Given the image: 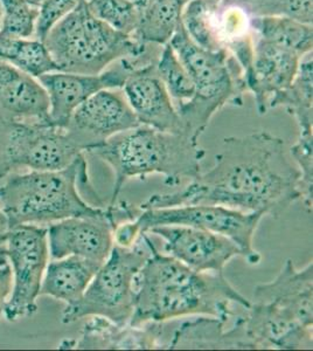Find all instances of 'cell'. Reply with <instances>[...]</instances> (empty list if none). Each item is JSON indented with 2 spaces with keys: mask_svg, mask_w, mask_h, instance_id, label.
Listing matches in <instances>:
<instances>
[{
  "mask_svg": "<svg viewBox=\"0 0 313 351\" xmlns=\"http://www.w3.org/2000/svg\"><path fill=\"white\" fill-rule=\"evenodd\" d=\"M298 199L299 172L288 158L284 142L270 132H254L226 137L210 171L178 191L152 195L139 208L203 204L277 219Z\"/></svg>",
  "mask_w": 313,
  "mask_h": 351,
  "instance_id": "6da1fadb",
  "label": "cell"
},
{
  "mask_svg": "<svg viewBox=\"0 0 313 351\" xmlns=\"http://www.w3.org/2000/svg\"><path fill=\"white\" fill-rule=\"evenodd\" d=\"M135 309L129 324H164L190 315L210 316L227 324L234 316L230 304L243 309L249 300L229 284L223 273L197 271L162 254L152 243L151 254L135 278Z\"/></svg>",
  "mask_w": 313,
  "mask_h": 351,
  "instance_id": "7a4b0ae2",
  "label": "cell"
},
{
  "mask_svg": "<svg viewBox=\"0 0 313 351\" xmlns=\"http://www.w3.org/2000/svg\"><path fill=\"white\" fill-rule=\"evenodd\" d=\"M89 154L103 160L114 171L110 204L117 202L124 184L134 178L145 180L158 173L164 176L168 186L195 180L201 173V163L206 156L199 141L142 124L125 135L112 137Z\"/></svg>",
  "mask_w": 313,
  "mask_h": 351,
  "instance_id": "3957f363",
  "label": "cell"
},
{
  "mask_svg": "<svg viewBox=\"0 0 313 351\" xmlns=\"http://www.w3.org/2000/svg\"><path fill=\"white\" fill-rule=\"evenodd\" d=\"M79 184L92 188L84 156L61 170H31L8 177L0 186V208L6 216L8 228L19 225L46 226L72 217L102 215L105 206L86 202L79 195Z\"/></svg>",
  "mask_w": 313,
  "mask_h": 351,
  "instance_id": "277c9868",
  "label": "cell"
},
{
  "mask_svg": "<svg viewBox=\"0 0 313 351\" xmlns=\"http://www.w3.org/2000/svg\"><path fill=\"white\" fill-rule=\"evenodd\" d=\"M170 44L185 64L195 87L193 97L175 108L185 134L199 141L218 110L227 104L236 107L243 104L242 97L247 92L243 72L226 49L212 52L195 44L181 21Z\"/></svg>",
  "mask_w": 313,
  "mask_h": 351,
  "instance_id": "5b68a950",
  "label": "cell"
},
{
  "mask_svg": "<svg viewBox=\"0 0 313 351\" xmlns=\"http://www.w3.org/2000/svg\"><path fill=\"white\" fill-rule=\"evenodd\" d=\"M59 72L96 75L125 58L138 56L149 45L118 32L92 16L84 1L45 39Z\"/></svg>",
  "mask_w": 313,
  "mask_h": 351,
  "instance_id": "8992f818",
  "label": "cell"
},
{
  "mask_svg": "<svg viewBox=\"0 0 313 351\" xmlns=\"http://www.w3.org/2000/svg\"><path fill=\"white\" fill-rule=\"evenodd\" d=\"M151 246L152 240L147 232L142 233L131 247L114 243L82 298L64 308L62 324H74L90 316L105 317L114 324H129L135 309V278L150 256Z\"/></svg>",
  "mask_w": 313,
  "mask_h": 351,
  "instance_id": "52a82bcc",
  "label": "cell"
},
{
  "mask_svg": "<svg viewBox=\"0 0 313 351\" xmlns=\"http://www.w3.org/2000/svg\"><path fill=\"white\" fill-rule=\"evenodd\" d=\"M4 253L12 269V291L4 309L10 322L29 317L38 311L36 299L49 260L47 226L19 225L8 228Z\"/></svg>",
  "mask_w": 313,
  "mask_h": 351,
  "instance_id": "ba28073f",
  "label": "cell"
},
{
  "mask_svg": "<svg viewBox=\"0 0 313 351\" xmlns=\"http://www.w3.org/2000/svg\"><path fill=\"white\" fill-rule=\"evenodd\" d=\"M139 208V206H138ZM264 213L241 212L218 205H181L165 208H139L134 219L140 233L163 225H183L214 232L233 240L245 253V261L258 265L262 256L254 248L255 232Z\"/></svg>",
  "mask_w": 313,
  "mask_h": 351,
  "instance_id": "9c48e42d",
  "label": "cell"
},
{
  "mask_svg": "<svg viewBox=\"0 0 313 351\" xmlns=\"http://www.w3.org/2000/svg\"><path fill=\"white\" fill-rule=\"evenodd\" d=\"M135 206L116 202L105 206L102 215L72 217L49 223L48 248L52 260L79 256L103 263L114 246L116 226L132 219Z\"/></svg>",
  "mask_w": 313,
  "mask_h": 351,
  "instance_id": "30bf717a",
  "label": "cell"
},
{
  "mask_svg": "<svg viewBox=\"0 0 313 351\" xmlns=\"http://www.w3.org/2000/svg\"><path fill=\"white\" fill-rule=\"evenodd\" d=\"M137 64L132 58L116 61L99 74L53 72L38 77L47 93L49 122L59 128H67L73 114L81 104L102 89H122Z\"/></svg>",
  "mask_w": 313,
  "mask_h": 351,
  "instance_id": "8fae6325",
  "label": "cell"
},
{
  "mask_svg": "<svg viewBox=\"0 0 313 351\" xmlns=\"http://www.w3.org/2000/svg\"><path fill=\"white\" fill-rule=\"evenodd\" d=\"M138 125L122 89H102L76 109L66 129L76 145L89 152Z\"/></svg>",
  "mask_w": 313,
  "mask_h": 351,
  "instance_id": "7c38bea8",
  "label": "cell"
},
{
  "mask_svg": "<svg viewBox=\"0 0 313 351\" xmlns=\"http://www.w3.org/2000/svg\"><path fill=\"white\" fill-rule=\"evenodd\" d=\"M147 233L162 238L167 256L193 271L223 273L230 260H245V253L233 240L214 232L183 225H163L151 228Z\"/></svg>",
  "mask_w": 313,
  "mask_h": 351,
  "instance_id": "4fadbf2b",
  "label": "cell"
},
{
  "mask_svg": "<svg viewBox=\"0 0 313 351\" xmlns=\"http://www.w3.org/2000/svg\"><path fill=\"white\" fill-rule=\"evenodd\" d=\"M155 62L131 73L122 92L139 124L159 132L186 135L178 110L157 73Z\"/></svg>",
  "mask_w": 313,
  "mask_h": 351,
  "instance_id": "5bb4252c",
  "label": "cell"
},
{
  "mask_svg": "<svg viewBox=\"0 0 313 351\" xmlns=\"http://www.w3.org/2000/svg\"><path fill=\"white\" fill-rule=\"evenodd\" d=\"M247 339L253 349H312V327L269 304L254 302L241 316Z\"/></svg>",
  "mask_w": 313,
  "mask_h": 351,
  "instance_id": "9a60e30c",
  "label": "cell"
},
{
  "mask_svg": "<svg viewBox=\"0 0 313 351\" xmlns=\"http://www.w3.org/2000/svg\"><path fill=\"white\" fill-rule=\"evenodd\" d=\"M301 58L294 51L254 36L253 66L245 82L247 92L254 95L260 115L266 114L275 96L294 81Z\"/></svg>",
  "mask_w": 313,
  "mask_h": 351,
  "instance_id": "2e32d148",
  "label": "cell"
},
{
  "mask_svg": "<svg viewBox=\"0 0 313 351\" xmlns=\"http://www.w3.org/2000/svg\"><path fill=\"white\" fill-rule=\"evenodd\" d=\"M0 120L51 124L47 93L39 80L0 61Z\"/></svg>",
  "mask_w": 313,
  "mask_h": 351,
  "instance_id": "e0dca14e",
  "label": "cell"
},
{
  "mask_svg": "<svg viewBox=\"0 0 313 351\" xmlns=\"http://www.w3.org/2000/svg\"><path fill=\"white\" fill-rule=\"evenodd\" d=\"M255 302L269 304L295 316L301 324L313 326V263L297 269L288 259L274 280L255 287Z\"/></svg>",
  "mask_w": 313,
  "mask_h": 351,
  "instance_id": "ac0fdd59",
  "label": "cell"
},
{
  "mask_svg": "<svg viewBox=\"0 0 313 351\" xmlns=\"http://www.w3.org/2000/svg\"><path fill=\"white\" fill-rule=\"evenodd\" d=\"M164 324L149 322L142 326L118 324L101 316H92L86 324L79 341H72L61 349H102V350H151L164 349L159 341L164 335Z\"/></svg>",
  "mask_w": 313,
  "mask_h": 351,
  "instance_id": "d6986e66",
  "label": "cell"
},
{
  "mask_svg": "<svg viewBox=\"0 0 313 351\" xmlns=\"http://www.w3.org/2000/svg\"><path fill=\"white\" fill-rule=\"evenodd\" d=\"M225 324L210 316L185 322L164 349H253L247 339L241 316L235 319L229 330L225 331Z\"/></svg>",
  "mask_w": 313,
  "mask_h": 351,
  "instance_id": "ffe728a7",
  "label": "cell"
},
{
  "mask_svg": "<svg viewBox=\"0 0 313 351\" xmlns=\"http://www.w3.org/2000/svg\"><path fill=\"white\" fill-rule=\"evenodd\" d=\"M102 263L79 256L52 260L45 271L39 296H51L67 306L79 301Z\"/></svg>",
  "mask_w": 313,
  "mask_h": 351,
  "instance_id": "44dd1931",
  "label": "cell"
},
{
  "mask_svg": "<svg viewBox=\"0 0 313 351\" xmlns=\"http://www.w3.org/2000/svg\"><path fill=\"white\" fill-rule=\"evenodd\" d=\"M313 66L312 52L301 58L297 74L289 87L275 96L269 109L283 107L294 116L299 136H313Z\"/></svg>",
  "mask_w": 313,
  "mask_h": 351,
  "instance_id": "7402d4cb",
  "label": "cell"
},
{
  "mask_svg": "<svg viewBox=\"0 0 313 351\" xmlns=\"http://www.w3.org/2000/svg\"><path fill=\"white\" fill-rule=\"evenodd\" d=\"M188 0H147L139 8L138 26L134 36L145 44L170 43L180 21Z\"/></svg>",
  "mask_w": 313,
  "mask_h": 351,
  "instance_id": "603a6c76",
  "label": "cell"
},
{
  "mask_svg": "<svg viewBox=\"0 0 313 351\" xmlns=\"http://www.w3.org/2000/svg\"><path fill=\"white\" fill-rule=\"evenodd\" d=\"M222 0H188L181 25L190 40L207 51H223L221 40Z\"/></svg>",
  "mask_w": 313,
  "mask_h": 351,
  "instance_id": "cb8c5ba5",
  "label": "cell"
},
{
  "mask_svg": "<svg viewBox=\"0 0 313 351\" xmlns=\"http://www.w3.org/2000/svg\"><path fill=\"white\" fill-rule=\"evenodd\" d=\"M255 38L286 48L304 56L312 52V25L304 24L288 16L250 18Z\"/></svg>",
  "mask_w": 313,
  "mask_h": 351,
  "instance_id": "d4e9b609",
  "label": "cell"
},
{
  "mask_svg": "<svg viewBox=\"0 0 313 351\" xmlns=\"http://www.w3.org/2000/svg\"><path fill=\"white\" fill-rule=\"evenodd\" d=\"M0 61L33 77L59 72L46 45L36 38H14L0 34Z\"/></svg>",
  "mask_w": 313,
  "mask_h": 351,
  "instance_id": "484cf974",
  "label": "cell"
},
{
  "mask_svg": "<svg viewBox=\"0 0 313 351\" xmlns=\"http://www.w3.org/2000/svg\"><path fill=\"white\" fill-rule=\"evenodd\" d=\"M155 69L175 107L193 97L195 82L170 43L162 46Z\"/></svg>",
  "mask_w": 313,
  "mask_h": 351,
  "instance_id": "4316f807",
  "label": "cell"
},
{
  "mask_svg": "<svg viewBox=\"0 0 313 351\" xmlns=\"http://www.w3.org/2000/svg\"><path fill=\"white\" fill-rule=\"evenodd\" d=\"M222 3L238 6L249 18L288 16L312 25V0H222Z\"/></svg>",
  "mask_w": 313,
  "mask_h": 351,
  "instance_id": "83f0119b",
  "label": "cell"
},
{
  "mask_svg": "<svg viewBox=\"0 0 313 351\" xmlns=\"http://www.w3.org/2000/svg\"><path fill=\"white\" fill-rule=\"evenodd\" d=\"M92 16L108 26L134 36L138 26L139 8L130 0H82Z\"/></svg>",
  "mask_w": 313,
  "mask_h": 351,
  "instance_id": "f1b7e54d",
  "label": "cell"
},
{
  "mask_svg": "<svg viewBox=\"0 0 313 351\" xmlns=\"http://www.w3.org/2000/svg\"><path fill=\"white\" fill-rule=\"evenodd\" d=\"M3 21L0 34L14 38H33L39 8L26 0H0Z\"/></svg>",
  "mask_w": 313,
  "mask_h": 351,
  "instance_id": "f546056e",
  "label": "cell"
},
{
  "mask_svg": "<svg viewBox=\"0 0 313 351\" xmlns=\"http://www.w3.org/2000/svg\"><path fill=\"white\" fill-rule=\"evenodd\" d=\"M298 172L301 199L312 211L313 198V136H299L297 143L291 148Z\"/></svg>",
  "mask_w": 313,
  "mask_h": 351,
  "instance_id": "4dcf8cb0",
  "label": "cell"
},
{
  "mask_svg": "<svg viewBox=\"0 0 313 351\" xmlns=\"http://www.w3.org/2000/svg\"><path fill=\"white\" fill-rule=\"evenodd\" d=\"M81 0H44L40 4L38 19H36L34 36L38 40L44 43L48 33L64 21V18L73 12Z\"/></svg>",
  "mask_w": 313,
  "mask_h": 351,
  "instance_id": "1f68e13d",
  "label": "cell"
},
{
  "mask_svg": "<svg viewBox=\"0 0 313 351\" xmlns=\"http://www.w3.org/2000/svg\"><path fill=\"white\" fill-rule=\"evenodd\" d=\"M12 269L5 256L4 245L0 246V317L4 315L5 306L12 291Z\"/></svg>",
  "mask_w": 313,
  "mask_h": 351,
  "instance_id": "d6a6232c",
  "label": "cell"
},
{
  "mask_svg": "<svg viewBox=\"0 0 313 351\" xmlns=\"http://www.w3.org/2000/svg\"><path fill=\"white\" fill-rule=\"evenodd\" d=\"M8 231V219H6V216H5L4 212L1 211V208H0V237L5 236Z\"/></svg>",
  "mask_w": 313,
  "mask_h": 351,
  "instance_id": "836d02e7",
  "label": "cell"
},
{
  "mask_svg": "<svg viewBox=\"0 0 313 351\" xmlns=\"http://www.w3.org/2000/svg\"><path fill=\"white\" fill-rule=\"evenodd\" d=\"M27 3L32 5V6H36V8H39L40 4L44 1V0H26Z\"/></svg>",
  "mask_w": 313,
  "mask_h": 351,
  "instance_id": "e575fe53",
  "label": "cell"
},
{
  "mask_svg": "<svg viewBox=\"0 0 313 351\" xmlns=\"http://www.w3.org/2000/svg\"><path fill=\"white\" fill-rule=\"evenodd\" d=\"M131 3H134V4L136 5V6H138V8H140V6H143L145 3H147V0H130Z\"/></svg>",
  "mask_w": 313,
  "mask_h": 351,
  "instance_id": "d590c367",
  "label": "cell"
},
{
  "mask_svg": "<svg viewBox=\"0 0 313 351\" xmlns=\"http://www.w3.org/2000/svg\"><path fill=\"white\" fill-rule=\"evenodd\" d=\"M6 233H8V232H6ZM5 240H6V234H5V236L0 237V246H1V245H4Z\"/></svg>",
  "mask_w": 313,
  "mask_h": 351,
  "instance_id": "8d00e7d4",
  "label": "cell"
},
{
  "mask_svg": "<svg viewBox=\"0 0 313 351\" xmlns=\"http://www.w3.org/2000/svg\"><path fill=\"white\" fill-rule=\"evenodd\" d=\"M1 21H3V8H1V5H0V27H1Z\"/></svg>",
  "mask_w": 313,
  "mask_h": 351,
  "instance_id": "74e56055",
  "label": "cell"
}]
</instances>
